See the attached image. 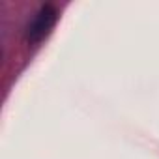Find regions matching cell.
<instances>
[{"mask_svg":"<svg viewBox=\"0 0 159 159\" xmlns=\"http://www.w3.org/2000/svg\"><path fill=\"white\" fill-rule=\"evenodd\" d=\"M56 21H58V10H56L52 4L41 6V8L38 10V13L34 15L32 23H30L28 28H26V39H28L30 43H39V41H43V39L51 34V30L54 28Z\"/></svg>","mask_w":159,"mask_h":159,"instance_id":"6da1fadb","label":"cell"}]
</instances>
